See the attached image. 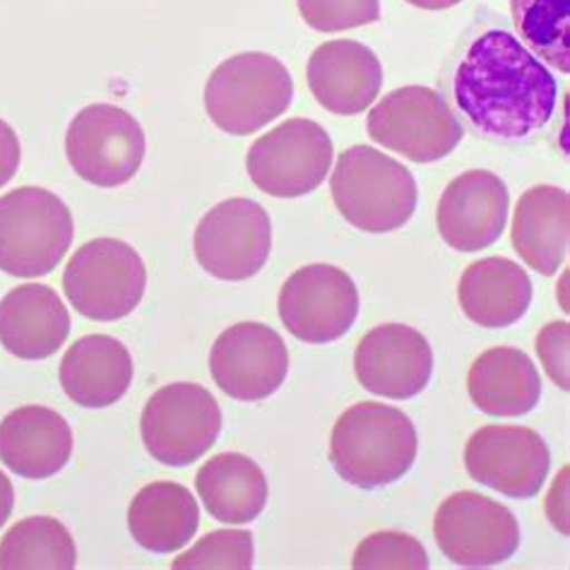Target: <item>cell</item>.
<instances>
[{"label": "cell", "mask_w": 570, "mask_h": 570, "mask_svg": "<svg viewBox=\"0 0 570 570\" xmlns=\"http://www.w3.org/2000/svg\"><path fill=\"white\" fill-rule=\"evenodd\" d=\"M455 101L489 138L522 140L551 121L559 82L520 39L489 29L472 41L458 66Z\"/></svg>", "instance_id": "1"}, {"label": "cell", "mask_w": 570, "mask_h": 570, "mask_svg": "<svg viewBox=\"0 0 570 570\" xmlns=\"http://www.w3.org/2000/svg\"><path fill=\"white\" fill-rule=\"evenodd\" d=\"M419 439L412 419L381 402H356L342 412L330 436V462L344 482L383 489L412 470Z\"/></svg>", "instance_id": "2"}, {"label": "cell", "mask_w": 570, "mask_h": 570, "mask_svg": "<svg viewBox=\"0 0 570 570\" xmlns=\"http://www.w3.org/2000/svg\"><path fill=\"white\" fill-rule=\"evenodd\" d=\"M330 190L340 215L368 234L402 229L419 200L412 171L366 145H354L337 157Z\"/></svg>", "instance_id": "3"}, {"label": "cell", "mask_w": 570, "mask_h": 570, "mask_svg": "<svg viewBox=\"0 0 570 570\" xmlns=\"http://www.w3.org/2000/svg\"><path fill=\"white\" fill-rule=\"evenodd\" d=\"M294 80L279 58L248 51L219 63L205 82V111L219 130L253 135L292 107Z\"/></svg>", "instance_id": "4"}, {"label": "cell", "mask_w": 570, "mask_h": 570, "mask_svg": "<svg viewBox=\"0 0 570 570\" xmlns=\"http://www.w3.org/2000/svg\"><path fill=\"white\" fill-rule=\"evenodd\" d=\"M75 224L56 193L37 186L0 195V269L12 277L49 275L70 250Z\"/></svg>", "instance_id": "5"}, {"label": "cell", "mask_w": 570, "mask_h": 570, "mask_svg": "<svg viewBox=\"0 0 570 570\" xmlns=\"http://www.w3.org/2000/svg\"><path fill=\"white\" fill-rule=\"evenodd\" d=\"M147 267L140 253L118 238H95L72 253L63 292L80 316L99 323L121 321L140 306Z\"/></svg>", "instance_id": "6"}, {"label": "cell", "mask_w": 570, "mask_h": 570, "mask_svg": "<svg viewBox=\"0 0 570 570\" xmlns=\"http://www.w3.org/2000/svg\"><path fill=\"white\" fill-rule=\"evenodd\" d=\"M222 431V410L198 383H171L147 400L140 436L147 453L167 468H186L209 453Z\"/></svg>", "instance_id": "7"}, {"label": "cell", "mask_w": 570, "mask_h": 570, "mask_svg": "<svg viewBox=\"0 0 570 570\" xmlns=\"http://www.w3.org/2000/svg\"><path fill=\"white\" fill-rule=\"evenodd\" d=\"M368 135L390 153L416 164L448 157L462 140L450 104L431 87L410 85L385 95L368 114Z\"/></svg>", "instance_id": "8"}, {"label": "cell", "mask_w": 570, "mask_h": 570, "mask_svg": "<svg viewBox=\"0 0 570 570\" xmlns=\"http://www.w3.org/2000/svg\"><path fill=\"white\" fill-rule=\"evenodd\" d=\"M333 157V138L321 124L289 118L250 145L246 169L273 198H304L325 181Z\"/></svg>", "instance_id": "9"}, {"label": "cell", "mask_w": 570, "mask_h": 570, "mask_svg": "<svg viewBox=\"0 0 570 570\" xmlns=\"http://www.w3.org/2000/svg\"><path fill=\"white\" fill-rule=\"evenodd\" d=\"M145 132L126 109L89 104L66 132V155L82 181L99 188L130 184L145 159Z\"/></svg>", "instance_id": "10"}, {"label": "cell", "mask_w": 570, "mask_h": 570, "mask_svg": "<svg viewBox=\"0 0 570 570\" xmlns=\"http://www.w3.org/2000/svg\"><path fill=\"white\" fill-rule=\"evenodd\" d=\"M433 537L443 557L464 568L505 563L515 557L522 539L510 508L476 491H458L439 505Z\"/></svg>", "instance_id": "11"}, {"label": "cell", "mask_w": 570, "mask_h": 570, "mask_svg": "<svg viewBox=\"0 0 570 570\" xmlns=\"http://www.w3.org/2000/svg\"><path fill=\"white\" fill-rule=\"evenodd\" d=\"M193 250L207 275L224 282L250 279L273 250V222L265 207L248 198L224 200L198 222Z\"/></svg>", "instance_id": "12"}, {"label": "cell", "mask_w": 570, "mask_h": 570, "mask_svg": "<svg viewBox=\"0 0 570 570\" xmlns=\"http://www.w3.org/2000/svg\"><path fill=\"white\" fill-rule=\"evenodd\" d=\"M362 298L354 279L335 265H306L282 284L279 318L308 344H327L352 330Z\"/></svg>", "instance_id": "13"}, {"label": "cell", "mask_w": 570, "mask_h": 570, "mask_svg": "<svg viewBox=\"0 0 570 570\" xmlns=\"http://www.w3.org/2000/svg\"><path fill=\"white\" fill-rule=\"evenodd\" d=\"M209 373L224 395L258 402L275 395L289 373L284 337L265 323H238L224 330L209 350Z\"/></svg>", "instance_id": "14"}, {"label": "cell", "mask_w": 570, "mask_h": 570, "mask_svg": "<svg viewBox=\"0 0 570 570\" xmlns=\"http://www.w3.org/2000/svg\"><path fill=\"white\" fill-rule=\"evenodd\" d=\"M551 468V453L534 429L482 426L464 445V470L474 482L510 499H534Z\"/></svg>", "instance_id": "15"}, {"label": "cell", "mask_w": 570, "mask_h": 570, "mask_svg": "<svg viewBox=\"0 0 570 570\" xmlns=\"http://www.w3.org/2000/svg\"><path fill=\"white\" fill-rule=\"evenodd\" d=\"M356 379L368 393L387 400H410L431 381L433 352L419 330L402 323L373 327L354 354Z\"/></svg>", "instance_id": "16"}, {"label": "cell", "mask_w": 570, "mask_h": 570, "mask_svg": "<svg viewBox=\"0 0 570 570\" xmlns=\"http://www.w3.org/2000/svg\"><path fill=\"white\" fill-rule=\"evenodd\" d=\"M508 213L510 193L501 176L484 169L464 171L441 195L439 234L453 250H484L505 232Z\"/></svg>", "instance_id": "17"}, {"label": "cell", "mask_w": 570, "mask_h": 570, "mask_svg": "<svg viewBox=\"0 0 570 570\" xmlns=\"http://www.w3.org/2000/svg\"><path fill=\"white\" fill-rule=\"evenodd\" d=\"M306 80L321 107L337 116L364 114L383 87V66L368 47L352 39L325 41L311 53Z\"/></svg>", "instance_id": "18"}, {"label": "cell", "mask_w": 570, "mask_h": 570, "mask_svg": "<svg viewBox=\"0 0 570 570\" xmlns=\"http://www.w3.org/2000/svg\"><path fill=\"white\" fill-rule=\"evenodd\" d=\"M72 455V429L66 419L41 404H27L0 422V462L24 479H49Z\"/></svg>", "instance_id": "19"}, {"label": "cell", "mask_w": 570, "mask_h": 570, "mask_svg": "<svg viewBox=\"0 0 570 570\" xmlns=\"http://www.w3.org/2000/svg\"><path fill=\"white\" fill-rule=\"evenodd\" d=\"M70 313L47 284H22L0 302V344L24 362H41L63 347Z\"/></svg>", "instance_id": "20"}, {"label": "cell", "mask_w": 570, "mask_h": 570, "mask_svg": "<svg viewBox=\"0 0 570 570\" xmlns=\"http://www.w3.org/2000/svg\"><path fill=\"white\" fill-rule=\"evenodd\" d=\"M132 356L121 340L111 335L80 337L61 362L66 395L87 410L111 407L132 383Z\"/></svg>", "instance_id": "21"}, {"label": "cell", "mask_w": 570, "mask_h": 570, "mask_svg": "<svg viewBox=\"0 0 570 570\" xmlns=\"http://www.w3.org/2000/svg\"><path fill=\"white\" fill-rule=\"evenodd\" d=\"M513 248L524 265L547 277L557 275L568 258L570 198L559 186H534L522 193L513 215Z\"/></svg>", "instance_id": "22"}, {"label": "cell", "mask_w": 570, "mask_h": 570, "mask_svg": "<svg viewBox=\"0 0 570 570\" xmlns=\"http://www.w3.org/2000/svg\"><path fill=\"white\" fill-rule=\"evenodd\" d=\"M464 316L482 327L515 325L532 304V279L510 258H482L464 269L458 287Z\"/></svg>", "instance_id": "23"}, {"label": "cell", "mask_w": 570, "mask_h": 570, "mask_svg": "<svg viewBox=\"0 0 570 570\" xmlns=\"http://www.w3.org/2000/svg\"><path fill=\"white\" fill-rule=\"evenodd\" d=\"M468 393L489 416H524L542 400V379L532 358L515 347H493L476 356Z\"/></svg>", "instance_id": "24"}, {"label": "cell", "mask_w": 570, "mask_h": 570, "mask_svg": "<svg viewBox=\"0 0 570 570\" xmlns=\"http://www.w3.org/2000/svg\"><path fill=\"white\" fill-rule=\"evenodd\" d=\"M128 528L135 542L155 553L184 549L200 528V508L193 493L176 482L142 487L128 508Z\"/></svg>", "instance_id": "25"}, {"label": "cell", "mask_w": 570, "mask_h": 570, "mask_svg": "<svg viewBox=\"0 0 570 570\" xmlns=\"http://www.w3.org/2000/svg\"><path fill=\"white\" fill-rule=\"evenodd\" d=\"M195 491L205 510L224 524H246L267 503V479L261 464L244 453H219L195 474Z\"/></svg>", "instance_id": "26"}, {"label": "cell", "mask_w": 570, "mask_h": 570, "mask_svg": "<svg viewBox=\"0 0 570 570\" xmlns=\"http://www.w3.org/2000/svg\"><path fill=\"white\" fill-rule=\"evenodd\" d=\"M78 547L63 522L39 515L27 518L0 539V568L3 570H72Z\"/></svg>", "instance_id": "27"}, {"label": "cell", "mask_w": 570, "mask_h": 570, "mask_svg": "<svg viewBox=\"0 0 570 570\" xmlns=\"http://www.w3.org/2000/svg\"><path fill=\"white\" fill-rule=\"evenodd\" d=\"M520 39L539 58L570 72V0H510Z\"/></svg>", "instance_id": "28"}, {"label": "cell", "mask_w": 570, "mask_h": 570, "mask_svg": "<svg viewBox=\"0 0 570 570\" xmlns=\"http://www.w3.org/2000/svg\"><path fill=\"white\" fill-rule=\"evenodd\" d=\"M253 534L248 530H215L198 539L181 557L171 561L174 570H248L253 568Z\"/></svg>", "instance_id": "29"}, {"label": "cell", "mask_w": 570, "mask_h": 570, "mask_svg": "<svg viewBox=\"0 0 570 570\" xmlns=\"http://www.w3.org/2000/svg\"><path fill=\"white\" fill-rule=\"evenodd\" d=\"M352 568L356 570H424L429 568V557L419 539L404 532H376L368 534L356 547L352 557Z\"/></svg>", "instance_id": "30"}, {"label": "cell", "mask_w": 570, "mask_h": 570, "mask_svg": "<svg viewBox=\"0 0 570 570\" xmlns=\"http://www.w3.org/2000/svg\"><path fill=\"white\" fill-rule=\"evenodd\" d=\"M304 22L316 32H344L381 20V0H296Z\"/></svg>", "instance_id": "31"}, {"label": "cell", "mask_w": 570, "mask_h": 570, "mask_svg": "<svg viewBox=\"0 0 570 570\" xmlns=\"http://www.w3.org/2000/svg\"><path fill=\"white\" fill-rule=\"evenodd\" d=\"M568 340H570V325L566 321L549 323L537 335V354L542 362L549 379L557 383L561 390L570 387L568 381Z\"/></svg>", "instance_id": "32"}, {"label": "cell", "mask_w": 570, "mask_h": 570, "mask_svg": "<svg viewBox=\"0 0 570 570\" xmlns=\"http://www.w3.org/2000/svg\"><path fill=\"white\" fill-rule=\"evenodd\" d=\"M22 161V147H20V138L3 118H0V188L8 186L14 174L20 169Z\"/></svg>", "instance_id": "33"}, {"label": "cell", "mask_w": 570, "mask_h": 570, "mask_svg": "<svg viewBox=\"0 0 570 570\" xmlns=\"http://www.w3.org/2000/svg\"><path fill=\"white\" fill-rule=\"evenodd\" d=\"M566 493H568V468L561 470L557 476V482L551 487V493L547 499V515L551 520L553 528H557L563 537H568V508H566Z\"/></svg>", "instance_id": "34"}, {"label": "cell", "mask_w": 570, "mask_h": 570, "mask_svg": "<svg viewBox=\"0 0 570 570\" xmlns=\"http://www.w3.org/2000/svg\"><path fill=\"white\" fill-rule=\"evenodd\" d=\"M12 505H14V489L10 479L0 472V528L8 522L10 513H12Z\"/></svg>", "instance_id": "35"}, {"label": "cell", "mask_w": 570, "mask_h": 570, "mask_svg": "<svg viewBox=\"0 0 570 570\" xmlns=\"http://www.w3.org/2000/svg\"><path fill=\"white\" fill-rule=\"evenodd\" d=\"M407 3L422 10H448V8L460 6L462 0H407Z\"/></svg>", "instance_id": "36"}]
</instances>
